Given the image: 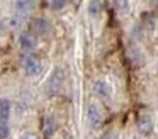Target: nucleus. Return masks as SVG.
Instances as JSON below:
<instances>
[{
	"label": "nucleus",
	"instance_id": "obj_1",
	"mask_svg": "<svg viewBox=\"0 0 158 139\" xmlns=\"http://www.w3.org/2000/svg\"><path fill=\"white\" fill-rule=\"evenodd\" d=\"M10 100L0 98V139H7L10 134Z\"/></svg>",
	"mask_w": 158,
	"mask_h": 139
},
{
	"label": "nucleus",
	"instance_id": "obj_2",
	"mask_svg": "<svg viewBox=\"0 0 158 139\" xmlns=\"http://www.w3.org/2000/svg\"><path fill=\"white\" fill-rule=\"evenodd\" d=\"M22 70H24V73L27 75V76L34 78V76H38V75H41L43 63L36 54H27V56H24V59H22Z\"/></svg>",
	"mask_w": 158,
	"mask_h": 139
},
{
	"label": "nucleus",
	"instance_id": "obj_3",
	"mask_svg": "<svg viewBox=\"0 0 158 139\" xmlns=\"http://www.w3.org/2000/svg\"><path fill=\"white\" fill-rule=\"evenodd\" d=\"M87 121H89V125L92 129H100V125L104 124V114L102 108L99 107V104L92 102L87 107Z\"/></svg>",
	"mask_w": 158,
	"mask_h": 139
},
{
	"label": "nucleus",
	"instance_id": "obj_4",
	"mask_svg": "<svg viewBox=\"0 0 158 139\" xmlns=\"http://www.w3.org/2000/svg\"><path fill=\"white\" fill-rule=\"evenodd\" d=\"M38 44H39L38 36H36L34 32H31V31L19 34V46H21V49L26 51V53H31V51H34L36 47H38Z\"/></svg>",
	"mask_w": 158,
	"mask_h": 139
},
{
	"label": "nucleus",
	"instance_id": "obj_5",
	"mask_svg": "<svg viewBox=\"0 0 158 139\" xmlns=\"http://www.w3.org/2000/svg\"><path fill=\"white\" fill-rule=\"evenodd\" d=\"M136 127H138V131L144 136L153 134V131H155L153 117H151L150 114H139L138 115V121H136Z\"/></svg>",
	"mask_w": 158,
	"mask_h": 139
},
{
	"label": "nucleus",
	"instance_id": "obj_6",
	"mask_svg": "<svg viewBox=\"0 0 158 139\" xmlns=\"http://www.w3.org/2000/svg\"><path fill=\"white\" fill-rule=\"evenodd\" d=\"M94 92L97 97H100L102 100H110L112 98V87L107 80H95L94 81Z\"/></svg>",
	"mask_w": 158,
	"mask_h": 139
},
{
	"label": "nucleus",
	"instance_id": "obj_7",
	"mask_svg": "<svg viewBox=\"0 0 158 139\" xmlns=\"http://www.w3.org/2000/svg\"><path fill=\"white\" fill-rule=\"evenodd\" d=\"M49 31H51V24L44 17H36L31 20V32H34L36 36H44Z\"/></svg>",
	"mask_w": 158,
	"mask_h": 139
},
{
	"label": "nucleus",
	"instance_id": "obj_8",
	"mask_svg": "<svg viewBox=\"0 0 158 139\" xmlns=\"http://www.w3.org/2000/svg\"><path fill=\"white\" fill-rule=\"evenodd\" d=\"M27 24V14H22V12H14L10 17H9V26L10 29H22V27Z\"/></svg>",
	"mask_w": 158,
	"mask_h": 139
},
{
	"label": "nucleus",
	"instance_id": "obj_9",
	"mask_svg": "<svg viewBox=\"0 0 158 139\" xmlns=\"http://www.w3.org/2000/svg\"><path fill=\"white\" fill-rule=\"evenodd\" d=\"M36 7V0H14V9L15 12H22V14H29L32 12Z\"/></svg>",
	"mask_w": 158,
	"mask_h": 139
},
{
	"label": "nucleus",
	"instance_id": "obj_10",
	"mask_svg": "<svg viewBox=\"0 0 158 139\" xmlns=\"http://www.w3.org/2000/svg\"><path fill=\"white\" fill-rule=\"evenodd\" d=\"M87 10H89V15H90V17L97 19V17H99L100 14L104 12V3H102V0H90L89 5H87Z\"/></svg>",
	"mask_w": 158,
	"mask_h": 139
},
{
	"label": "nucleus",
	"instance_id": "obj_11",
	"mask_svg": "<svg viewBox=\"0 0 158 139\" xmlns=\"http://www.w3.org/2000/svg\"><path fill=\"white\" fill-rule=\"evenodd\" d=\"M56 127H58V125H56V121H55L53 117H46V119H44V132H46L48 136H53V134H55Z\"/></svg>",
	"mask_w": 158,
	"mask_h": 139
},
{
	"label": "nucleus",
	"instance_id": "obj_12",
	"mask_svg": "<svg viewBox=\"0 0 158 139\" xmlns=\"http://www.w3.org/2000/svg\"><path fill=\"white\" fill-rule=\"evenodd\" d=\"M114 3V9L121 14H126L129 10V0H112Z\"/></svg>",
	"mask_w": 158,
	"mask_h": 139
},
{
	"label": "nucleus",
	"instance_id": "obj_13",
	"mask_svg": "<svg viewBox=\"0 0 158 139\" xmlns=\"http://www.w3.org/2000/svg\"><path fill=\"white\" fill-rule=\"evenodd\" d=\"M70 3V0H49V5L53 10H63Z\"/></svg>",
	"mask_w": 158,
	"mask_h": 139
},
{
	"label": "nucleus",
	"instance_id": "obj_14",
	"mask_svg": "<svg viewBox=\"0 0 158 139\" xmlns=\"http://www.w3.org/2000/svg\"><path fill=\"white\" fill-rule=\"evenodd\" d=\"M19 139H41V137H39L38 132H34V131H27V132H24V134H22Z\"/></svg>",
	"mask_w": 158,
	"mask_h": 139
},
{
	"label": "nucleus",
	"instance_id": "obj_15",
	"mask_svg": "<svg viewBox=\"0 0 158 139\" xmlns=\"http://www.w3.org/2000/svg\"><path fill=\"white\" fill-rule=\"evenodd\" d=\"M133 139H141V137H133Z\"/></svg>",
	"mask_w": 158,
	"mask_h": 139
},
{
	"label": "nucleus",
	"instance_id": "obj_16",
	"mask_svg": "<svg viewBox=\"0 0 158 139\" xmlns=\"http://www.w3.org/2000/svg\"><path fill=\"white\" fill-rule=\"evenodd\" d=\"M156 97H158V92H156Z\"/></svg>",
	"mask_w": 158,
	"mask_h": 139
}]
</instances>
